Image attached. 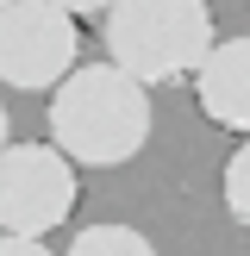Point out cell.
Masks as SVG:
<instances>
[{
  "label": "cell",
  "instance_id": "6da1fadb",
  "mask_svg": "<svg viewBox=\"0 0 250 256\" xmlns=\"http://www.w3.org/2000/svg\"><path fill=\"white\" fill-rule=\"evenodd\" d=\"M150 94L119 62H75L50 88V144L82 169H119L150 144Z\"/></svg>",
  "mask_w": 250,
  "mask_h": 256
},
{
  "label": "cell",
  "instance_id": "7a4b0ae2",
  "mask_svg": "<svg viewBox=\"0 0 250 256\" xmlns=\"http://www.w3.org/2000/svg\"><path fill=\"white\" fill-rule=\"evenodd\" d=\"M219 25H212L206 0H112L100 12V44L119 69H132L144 88L188 82L200 56L212 50Z\"/></svg>",
  "mask_w": 250,
  "mask_h": 256
},
{
  "label": "cell",
  "instance_id": "3957f363",
  "mask_svg": "<svg viewBox=\"0 0 250 256\" xmlns=\"http://www.w3.org/2000/svg\"><path fill=\"white\" fill-rule=\"evenodd\" d=\"M82 62V19L56 0H6L0 6V82L50 94Z\"/></svg>",
  "mask_w": 250,
  "mask_h": 256
},
{
  "label": "cell",
  "instance_id": "277c9868",
  "mask_svg": "<svg viewBox=\"0 0 250 256\" xmlns=\"http://www.w3.org/2000/svg\"><path fill=\"white\" fill-rule=\"evenodd\" d=\"M82 175L75 156H62L56 144H0V232H32L50 238L56 225H69Z\"/></svg>",
  "mask_w": 250,
  "mask_h": 256
},
{
  "label": "cell",
  "instance_id": "5b68a950",
  "mask_svg": "<svg viewBox=\"0 0 250 256\" xmlns=\"http://www.w3.org/2000/svg\"><path fill=\"white\" fill-rule=\"evenodd\" d=\"M200 100V119L219 132H250V38H212L200 69L188 75Z\"/></svg>",
  "mask_w": 250,
  "mask_h": 256
},
{
  "label": "cell",
  "instance_id": "8992f818",
  "mask_svg": "<svg viewBox=\"0 0 250 256\" xmlns=\"http://www.w3.org/2000/svg\"><path fill=\"white\" fill-rule=\"evenodd\" d=\"M150 250L156 244L144 232H132V225H82L69 244V256H150Z\"/></svg>",
  "mask_w": 250,
  "mask_h": 256
},
{
  "label": "cell",
  "instance_id": "52a82bcc",
  "mask_svg": "<svg viewBox=\"0 0 250 256\" xmlns=\"http://www.w3.org/2000/svg\"><path fill=\"white\" fill-rule=\"evenodd\" d=\"M219 188H225V212H232V225H244V232H250V132H244V144L232 150Z\"/></svg>",
  "mask_w": 250,
  "mask_h": 256
},
{
  "label": "cell",
  "instance_id": "ba28073f",
  "mask_svg": "<svg viewBox=\"0 0 250 256\" xmlns=\"http://www.w3.org/2000/svg\"><path fill=\"white\" fill-rule=\"evenodd\" d=\"M0 256H44V238H32V232H0Z\"/></svg>",
  "mask_w": 250,
  "mask_h": 256
},
{
  "label": "cell",
  "instance_id": "9c48e42d",
  "mask_svg": "<svg viewBox=\"0 0 250 256\" xmlns=\"http://www.w3.org/2000/svg\"><path fill=\"white\" fill-rule=\"evenodd\" d=\"M56 6H69V12H75V19H100V12H106V6H112V0H56Z\"/></svg>",
  "mask_w": 250,
  "mask_h": 256
},
{
  "label": "cell",
  "instance_id": "30bf717a",
  "mask_svg": "<svg viewBox=\"0 0 250 256\" xmlns=\"http://www.w3.org/2000/svg\"><path fill=\"white\" fill-rule=\"evenodd\" d=\"M6 138H12V119H6V106H0V144H6Z\"/></svg>",
  "mask_w": 250,
  "mask_h": 256
},
{
  "label": "cell",
  "instance_id": "8fae6325",
  "mask_svg": "<svg viewBox=\"0 0 250 256\" xmlns=\"http://www.w3.org/2000/svg\"><path fill=\"white\" fill-rule=\"evenodd\" d=\"M0 6H6V0H0Z\"/></svg>",
  "mask_w": 250,
  "mask_h": 256
}]
</instances>
